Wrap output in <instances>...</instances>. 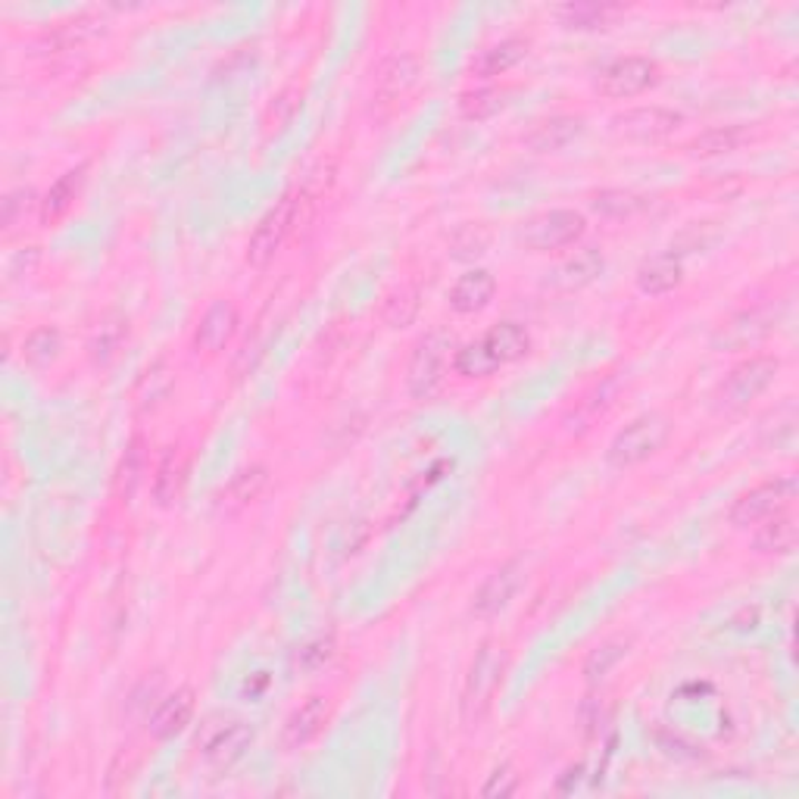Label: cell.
<instances>
[{
	"mask_svg": "<svg viewBox=\"0 0 799 799\" xmlns=\"http://www.w3.org/2000/svg\"><path fill=\"white\" fill-rule=\"evenodd\" d=\"M506 662H509V653L497 641H485L481 650L475 653L469 674H466V688H462V703H459L466 728H478L487 719V712L494 705V696H497V690L503 684Z\"/></svg>",
	"mask_w": 799,
	"mask_h": 799,
	"instance_id": "cell-1",
	"label": "cell"
},
{
	"mask_svg": "<svg viewBox=\"0 0 799 799\" xmlns=\"http://www.w3.org/2000/svg\"><path fill=\"white\" fill-rule=\"evenodd\" d=\"M669 419L659 416V412H643L634 422L625 425L615 438H612L606 459L615 469H631V466H641L650 456H656L665 440H669Z\"/></svg>",
	"mask_w": 799,
	"mask_h": 799,
	"instance_id": "cell-2",
	"label": "cell"
},
{
	"mask_svg": "<svg viewBox=\"0 0 799 799\" xmlns=\"http://www.w3.org/2000/svg\"><path fill=\"white\" fill-rule=\"evenodd\" d=\"M298 191H288L282 201H275V206L260 220L256 232H253L251 241H247V263H251L253 269H266L269 263L275 260V253L282 251L284 241L291 235V228H294V222H298Z\"/></svg>",
	"mask_w": 799,
	"mask_h": 799,
	"instance_id": "cell-3",
	"label": "cell"
},
{
	"mask_svg": "<svg viewBox=\"0 0 799 799\" xmlns=\"http://www.w3.org/2000/svg\"><path fill=\"white\" fill-rule=\"evenodd\" d=\"M778 369H781V362L774 360V357H752V360L740 362L737 369L728 372V378L721 381L719 391H715L719 407L728 409V412L750 407L756 397H762L774 384Z\"/></svg>",
	"mask_w": 799,
	"mask_h": 799,
	"instance_id": "cell-4",
	"label": "cell"
},
{
	"mask_svg": "<svg viewBox=\"0 0 799 799\" xmlns=\"http://www.w3.org/2000/svg\"><path fill=\"white\" fill-rule=\"evenodd\" d=\"M793 497H797L793 478H771V481H762V485L750 487L747 494H740L731 503L728 518L734 528H750V525H759V522L783 513L793 503Z\"/></svg>",
	"mask_w": 799,
	"mask_h": 799,
	"instance_id": "cell-5",
	"label": "cell"
},
{
	"mask_svg": "<svg viewBox=\"0 0 799 799\" xmlns=\"http://www.w3.org/2000/svg\"><path fill=\"white\" fill-rule=\"evenodd\" d=\"M584 228H587V222L575 210H549V213H540L525 222L522 244L534 253L565 251L584 237Z\"/></svg>",
	"mask_w": 799,
	"mask_h": 799,
	"instance_id": "cell-6",
	"label": "cell"
},
{
	"mask_svg": "<svg viewBox=\"0 0 799 799\" xmlns=\"http://www.w3.org/2000/svg\"><path fill=\"white\" fill-rule=\"evenodd\" d=\"M450 357V341L444 334H425L407 366V388L416 400H431L444 384V369Z\"/></svg>",
	"mask_w": 799,
	"mask_h": 799,
	"instance_id": "cell-7",
	"label": "cell"
},
{
	"mask_svg": "<svg viewBox=\"0 0 799 799\" xmlns=\"http://www.w3.org/2000/svg\"><path fill=\"white\" fill-rule=\"evenodd\" d=\"M253 728L241 719H210L197 734V747L210 766L228 768L251 747Z\"/></svg>",
	"mask_w": 799,
	"mask_h": 799,
	"instance_id": "cell-8",
	"label": "cell"
},
{
	"mask_svg": "<svg viewBox=\"0 0 799 799\" xmlns=\"http://www.w3.org/2000/svg\"><path fill=\"white\" fill-rule=\"evenodd\" d=\"M659 81V66L650 57H622L610 64L600 79H596V91L612 97V100H625V97H637L650 91Z\"/></svg>",
	"mask_w": 799,
	"mask_h": 799,
	"instance_id": "cell-9",
	"label": "cell"
},
{
	"mask_svg": "<svg viewBox=\"0 0 799 799\" xmlns=\"http://www.w3.org/2000/svg\"><path fill=\"white\" fill-rule=\"evenodd\" d=\"M774 329V306H756L743 313L731 315L728 322H721V329L712 334L715 350H743V347L759 344Z\"/></svg>",
	"mask_w": 799,
	"mask_h": 799,
	"instance_id": "cell-10",
	"label": "cell"
},
{
	"mask_svg": "<svg viewBox=\"0 0 799 799\" xmlns=\"http://www.w3.org/2000/svg\"><path fill=\"white\" fill-rule=\"evenodd\" d=\"M678 126H681V113L665 110V107H637V110L618 113L612 119L615 135H622L627 142H659L672 135Z\"/></svg>",
	"mask_w": 799,
	"mask_h": 799,
	"instance_id": "cell-11",
	"label": "cell"
},
{
	"mask_svg": "<svg viewBox=\"0 0 799 799\" xmlns=\"http://www.w3.org/2000/svg\"><path fill=\"white\" fill-rule=\"evenodd\" d=\"M522 578H525V568H522L518 559L500 565V568L478 587L475 603H471V612H475L478 618L500 615V612L513 603V596H516V591L522 587Z\"/></svg>",
	"mask_w": 799,
	"mask_h": 799,
	"instance_id": "cell-12",
	"label": "cell"
},
{
	"mask_svg": "<svg viewBox=\"0 0 799 799\" xmlns=\"http://www.w3.org/2000/svg\"><path fill=\"white\" fill-rule=\"evenodd\" d=\"M237 331V310L235 303H228V300H216L210 310L204 313L201 319V325H197V338H194V347L206 353V357H216L220 350L232 344V338H235Z\"/></svg>",
	"mask_w": 799,
	"mask_h": 799,
	"instance_id": "cell-13",
	"label": "cell"
},
{
	"mask_svg": "<svg viewBox=\"0 0 799 799\" xmlns=\"http://www.w3.org/2000/svg\"><path fill=\"white\" fill-rule=\"evenodd\" d=\"M419 81V60L412 53H393L376 72V97L378 104H393L416 88Z\"/></svg>",
	"mask_w": 799,
	"mask_h": 799,
	"instance_id": "cell-14",
	"label": "cell"
},
{
	"mask_svg": "<svg viewBox=\"0 0 799 799\" xmlns=\"http://www.w3.org/2000/svg\"><path fill=\"white\" fill-rule=\"evenodd\" d=\"M329 712L331 705L325 696H310L306 703H300L288 721H284L282 728V743L284 750H300V747H306L310 740H313L322 728H325V721H329Z\"/></svg>",
	"mask_w": 799,
	"mask_h": 799,
	"instance_id": "cell-15",
	"label": "cell"
},
{
	"mask_svg": "<svg viewBox=\"0 0 799 799\" xmlns=\"http://www.w3.org/2000/svg\"><path fill=\"white\" fill-rule=\"evenodd\" d=\"M497 294V279L487 269H471L450 288V306L456 313H481Z\"/></svg>",
	"mask_w": 799,
	"mask_h": 799,
	"instance_id": "cell-16",
	"label": "cell"
},
{
	"mask_svg": "<svg viewBox=\"0 0 799 799\" xmlns=\"http://www.w3.org/2000/svg\"><path fill=\"white\" fill-rule=\"evenodd\" d=\"M128 341V319L119 313H107L88 334V357L95 366H110Z\"/></svg>",
	"mask_w": 799,
	"mask_h": 799,
	"instance_id": "cell-17",
	"label": "cell"
},
{
	"mask_svg": "<svg viewBox=\"0 0 799 799\" xmlns=\"http://www.w3.org/2000/svg\"><path fill=\"white\" fill-rule=\"evenodd\" d=\"M194 715V690L191 688H178L175 693H169L163 703L157 705V712L150 715V734L157 740H169L178 731H185V724Z\"/></svg>",
	"mask_w": 799,
	"mask_h": 799,
	"instance_id": "cell-18",
	"label": "cell"
},
{
	"mask_svg": "<svg viewBox=\"0 0 799 799\" xmlns=\"http://www.w3.org/2000/svg\"><path fill=\"white\" fill-rule=\"evenodd\" d=\"M681 282H684V266H681V260L674 256V251L650 256V260L637 269V288H641L643 294H650V298L669 294V291H674Z\"/></svg>",
	"mask_w": 799,
	"mask_h": 799,
	"instance_id": "cell-19",
	"label": "cell"
},
{
	"mask_svg": "<svg viewBox=\"0 0 799 799\" xmlns=\"http://www.w3.org/2000/svg\"><path fill=\"white\" fill-rule=\"evenodd\" d=\"M269 471L263 466H251V469L237 471L235 478L228 481V487L222 490L220 497V513L225 516H235L241 509H247L251 503L260 500V494L266 490Z\"/></svg>",
	"mask_w": 799,
	"mask_h": 799,
	"instance_id": "cell-20",
	"label": "cell"
},
{
	"mask_svg": "<svg viewBox=\"0 0 799 799\" xmlns=\"http://www.w3.org/2000/svg\"><path fill=\"white\" fill-rule=\"evenodd\" d=\"M581 131H584L581 116H553V119L534 128L532 135L525 138V144L537 154H556V150H565L568 144L575 142Z\"/></svg>",
	"mask_w": 799,
	"mask_h": 799,
	"instance_id": "cell-21",
	"label": "cell"
},
{
	"mask_svg": "<svg viewBox=\"0 0 799 799\" xmlns=\"http://www.w3.org/2000/svg\"><path fill=\"white\" fill-rule=\"evenodd\" d=\"M603 269H606V260H603V253L596 251V247H587V251L575 253L572 260H565L563 266L556 269L553 282L559 284L563 291H578V288H587V284H594L596 279L603 275Z\"/></svg>",
	"mask_w": 799,
	"mask_h": 799,
	"instance_id": "cell-22",
	"label": "cell"
},
{
	"mask_svg": "<svg viewBox=\"0 0 799 799\" xmlns=\"http://www.w3.org/2000/svg\"><path fill=\"white\" fill-rule=\"evenodd\" d=\"M81 182H85V169H72V173H66L64 178H57L50 185L45 201H41V222L45 225H57V222L69 216V210L79 201Z\"/></svg>",
	"mask_w": 799,
	"mask_h": 799,
	"instance_id": "cell-23",
	"label": "cell"
},
{
	"mask_svg": "<svg viewBox=\"0 0 799 799\" xmlns=\"http://www.w3.org/2000/svg\"><path fill=\"white\" fill-rule=\"evenodd\" d=\"M481 341H485V347L494 353V360L500 362V366L522 360V357L532 350V338H528V331L522 329L518 322H500V325H494Z\"/></svg>",
	"mask_w": 799,
	"mask_h": 799,
	"instance_id": "cell-24",
	"label": "cell"
},
{
	"mask_svg": "<svg viewBox=\"0 0 799 799\" xmlns=\"http://www.w3.org/2000/svg\"><path fill=\"white\" fill-rule=\"evenodd\" d=\"M525 57H528V41H522V38H506L500 45L481 50V57L471 64V72L481 76V79L503 76V72H509L513 66L522 64Z\"/></svg>",
	"mask_w": 799,
	"mask_h": 799,
	"instance_id": "cell-25",
	"label": "cell"
},
{
	"mask_svg": "<svg viewBox=\"0 0 799 799\" xmlns=\"http://www.w3.org/2000/svg\"><path fill=\"white\" fill-rule=\"evenodd\" d=\"M762 528L756 532V549L759 553H774V556H783L790 549L797 547V522L793 516L787 513H778V516L766 518L759 522Z\"/></svg>",
	"mask_w": 799,
	"mask_h": 799,
	"instance_id": "cell-26",
	"label": "cell"
},
{
	"mask_svg": "<svg viewBox=\"0 0 799 799\" xmlns=\"http://www.w3.org/2000/svg\"><path fill=\"white\" fill-rule=\"evenodd\" d=\"M618 13L622 7H612V3H565L556 10L565 29H606L610 19Z\"/></svg>",
	"mask_w": 799,
	"mask_h": 799,
	"instance_id": "cell-27",
	"label": "cell"
},
{
	"mask_svg": "<svg viewBox=\"0 0 799 799\" xmlns=\"http://www.w3.org/2000/svg\"><path fill=\"white\" fill-rule=\"evenodd\" d=\"M182 485H185V462H182L178 450H166L159 459L157 475H154V500L159 506H173L182 494Z\"/></svg>",
	"mask_w": 799,
	"mask_h": 799,
	"instance_id": "cell-28",
	"label": "cell"
},
{
	"mask_svg": "<svg viewBox=\"0 0 799 799\" xmlns=\"http://www.w3.org/2000/svg\"><path fill=\"white\" fill-rule=\"evenodd\" d=\"M750 142V131L743 126H724V128H712L700 135L696 142L690 144L693 157H721V154H731L737 150L740 144Z\"/></svg>",
	"mask_w": 799,
	"mask_h": 799,
	"instance_id": "cell-29",
	"label": "cell"
},
{
	"mask_svg": "<svg viewBox=\"0 0 799 799\" xmlns=\"http://www.w3.org/2000/svg\"><path fill=\"white\" fill-rule=\"evenodd\" d=\"M60 350H64V338H60V331L50 329V325H41V329H35L29 338H26V344H22V357L29 366L35 369H45L50 362L60 357Z\"/></svg>",
	"mask_w": 799,
	"mask_h": 799,
	"instance_id": "cell-30",
	"label": "cell"
},
{
	"mask_svg": "<svg viewBox=\"0 0 799 799\" xmlns=\"http://www.w3.org/2000/svg\"><path fill=\"white\" fill-rule=\"evenodd\" d=\"M454 369L462 378H487L500 369V362L494 360V353L487 350L485 341H475V344H466L456 350Z\"/></svg>",
	"mask_w": 799,
	"mask_h": 799,
	"instance_id": "cell-31",
	"label": "cell"
},
{
	"mask_svg": "<svg viewBox=\"0 0 799 799\" xmlns=\"http://www.w3.org/2000/svg\"><path fill=\"white\" fill-rule=\"evenodd\" d=\"M641 206L643 201L637 194H631V191L610 188V191H600L594 197V213L606 216V220H631Z\"/></svg>",
	"mask_w": 799,
	"mask_h": 799,
	"instance_id": "cell-32",
	"label": "cell"
},
{
	"mask_svg": "<svg viewBox=\"0 0 799 799\" xmlns=\"http://www.w3.org/2000/svg\"><path fill=\"white\" fill-rule=\"evenodd\" d=\"M503 91L497 88H481V91H466L459 97V113L466 119H490L494 113L503 110Z\"/></svg>",
	"mask_w": 799,
	"mask_h": 799,
	"instance_id": "cell-33",
	"label": "cell"
},
{
	"mask_svg": "<svg viewBox=\"0 0 799 799\" xmlns=\"http://www.w3.org/2000/svg\"><path fill=\"white\" fill-rule=\"evenodd\" d=\"M627 653V643L625 641H610L603 643V646H596L594 653L587 656L584 662V674H587V681H603L606 674L625 659Z\"/></svg>",
	"mask_w": 799,
	"mask_h": 799,
	"instance_id": "cell-34",
	"label": "cell"
},
{
	"mask_svg": "<svg viewBox=\"0 0 799 799\" xmlns=\"http://www.w3.org/2000/svg\"><path fill=\"white\" fill-rule=\"evenodd\" d=\"M144 466H147V454H144V440L135 438L128 444L126 456H123V466H119V494L131 497L135 487L142 481Z\"/></svg>",
	"mask_w": 799,
	"mask_h": 799,
	"instance_id": "cell-35",
	"label": "cell"
},
{
	"mask_svg": "<svg viewBox=\"0 0 799 799\" xmlns=\"http://www.w3.org/2000/svg\"><path fill=\"white\" fill-rule=\"evenodd\" d=\"M169 388H173V372H169L163 362L154 366V369H147V376H144L142 384H138V403H142V409L157 407L159 400L169 393Z\"/></svg>",
	"mask_w": 799,
	"mask_h": 799,
	"instance_id": "cell-36",
	"label": "cell"
},
{
	"mask_svg": "<svg viewBox=\"0 0 799 799\" xmlns=\"http://www.w3.org/2000/svg\"><path fill=\"white\" fill-rule=\"evenodd\" d=\"M487 241H490V235L481 225H462L450 241V251H454L456 260H475L487 251Z\"/></svg>",
	"mask_w": 799,
	"mask_h": 799,
	"instance_id": "cell-37",
	"label": "cell"
},
{
	"mask_svg": "<svg viewBox=\"0 0 799 799\" xmlns=\"http://www.w3.org/2000/svg\"><path fill=\"white\" fill-rule=\"evenodd\" d=\"M35 194L29 188H19L13 194H7V201H3V228H7V235L10 232H17V225L26 222L29 216V210H32V201Z\"/></svg>",
	"mask_w": 799,
	"mask_h": 799,
	"instance_id": "cell-38",
	"label": "cell"
},
{
	"mask_svg": "<svg viewBox=\"0 0 799 799\" xmlns=\"http://www.w3.org/2000/svg\"><path fill=\"white\" fill-rule=\"evenodd\" d=\"M331 656H334V637H331V634L329 637L322 634V637H315V641L300 646L298 665L300 669H306V672H315V669H322Z\"/></svg>",
	"mask_w": 799,
	"mask_h": 799,
	"instance_id": "cell-39",
	"label": "cell"
},
{
	"mask_svg": "<svg viewBox=\"0 0 799 799\" xmlns=\"http://www.w3.org/2000/svg\"><path fill=\"white\" fill-rule=\"evenodd\" d=\"M516 790H518L516 768L509 766V762H503L500 768H494V771H490V778H487V783L481 787V797L503 799V797H513Z\"/></svg>",
	"mask_w": 799,
	"mask_h": 799,
	"instance_id": "cell-40",
	"label": "cell"
}]
</instances>
